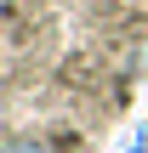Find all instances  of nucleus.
<instances>
[{
	"instance_id": "nucleus-2",
	"label": "nucleus",
	"mask_w": 148,
	"mask_h": 153,
	"mask_svg": "<svg viewBox=\"0 0 148 153\" xmlns=\"http://www.w3.org/2000/svg\"><path fill=\"white\" fill-rule=\"evenodd\" d=\"M120 153H148V136H143V131H131V136H125V148H120Z\"/></svg>"
},
{
	"instance_id": "nucleus-1",
	"label": "nucleus",
	"mask_w": 148,
	"mask_h": 153,
	"mask_svg": "<svg viewBox=\"0 0 148 153\" xmlns=\"http://www.w3.org/2000/svg\"><path fill=\"white\" fill-rule=\"evenodd\" d=\"M0 153H51L40 136H17V142H0Z\"/></svg>"
}]
</instances>
